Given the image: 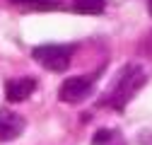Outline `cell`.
<instances>
[{"instance_id": "1", "label": "cell", "mask_w": 152, "mask_h": 145, "mask_svg": "<svg viewBox=\"0 0 152 145\" xmlns=\"http://www.w3.org/2000/svg\"><path fill=\"white\" fill-rule=\"evenodd\" d=\"M142 85H145V72H142V68H138V65H126V68L118 72V78H116V82H113L109 97L104 99V104L116 106V109H123Z\"/></svg>"}, {"instance_id": "2", "label": "cell", "mask_w": 152, "mask_h": 145, "mask_svg": "<svg viewBox=\"0 0 152 145\" xmlns=\"http://www.w3.org/2000/svg\"><path fill=\"white\" fill-rule=\"evenodd\" d=\"M31 56L41 68L53 70V72H63L70 65L72 48L70 46H58V44H44V46H36L31 51Z\"/></svg>"}, {"instance_id": "3", "label": "cell", "mask_w": 152, "mask_h": 145, "mask_svg": "<svg viewBox=\"0 0 152 145\" xmlns=\"http://www.w3.org/2000/svg\"><path fill=\"white\" fill-rule=\"evenodd\" d=\"M89 94H92V80L87 78H68L58 89V97L65 104H80Z\"/></svg>"}, {"instance_id": "4", "label": "cell", "mask_w": 152, "mask_h": 145, "mask_svg": "<svg viewBox=\"0 0 152 145\" xmlns=\"http://www.w3.org/2000/svg\"><path fill=\"white\" fill-rule=\"evenodd\" d=\"M24 131V119L15 111L0 109V143H7L20 138V133Z\"/></svg>"}, {"instance_id": "5", "label": "cell", "mask_w": 152, "mask_h": 145, "mask_svg": "<svg viewBox=\"0 0 152 145\" xmlns=\"http://www.w3.org/2000/svg\"><path fill=\"white\" fill-rule=\"evenodd\" d=\"M34 89H36V80L31 78H15V80H7L5 82V97L7 102H24L34 94Z\"/></svg>"}, {"instance_id": "6", "label": "cell", "mask_w": 152, "mask_h": 145, "mask_svg": "<svg viewBox=\"0 0 152 145\" xmlns=\"http://www.w3.org/2000/svg\"><path fill=\"white\" fill-rule=\"evenodd\" d=\"M72 10L80 15H102L104 12V0H75Z\"/></svg>"}, {"instance_id": "7", "label": "cell", "mask_w": 152, "mask_h": 145, "mask_svg": "<svg viewBox=\"0 0 152 145\" xmlns=\"http://www.w3.org/2000/svg\"><path fill=\"white\" fill-rule=\"evenodd\" d=\"M15 5H24V7H36V10H56L63 5V0H10Z\"/></svg>"}, {"instance_id": "8", "label": "cell", "mask_w": 152, "mask_h": 145, "mask_svg": "<svg viewBox=\"0 0 152 145\" xmlns=\"http://www.w3.org/2000/svg\"><path fill=\"white\" fill-rule=\"evenodd\" d=\"M113 138H116V131H99L97 135H94L92 145H109Z\"/></svg>"}, {"instance_id": "9", "label": "cell", "mask_w": 152, "mask_h": 145, "mask_svg": "<svg viewBox=\"0 0 152 145\" xmlns=\"http://www.w3.org/2000/svg\"><path fill=\"white\" fill-rule=\"evenodd\" d=\"M142 48H145V51H147V53H152V31H150V34H147V39H145V41H142Z\"/></svg>"}, {"instance_id": "10", "label": "cell", "mask_w": 152, "mask_h": 145, "mask_svg": "<svg viewBox=\"0 0 152 145\" xmlns=\"http://www.w3.org/2000/svg\"><path fill=\"white\" fill-rule=\"evenodd\" d=\"M147 10H150V15H152V0H147Z\"/></svg>"}]
</instances>
